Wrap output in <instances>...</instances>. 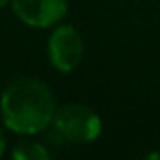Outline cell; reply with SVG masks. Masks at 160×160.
Returning a JSON list of instances; mask_svg holds the SVG:
<instances>
[{
	"mask_svg": "<svg viewBox=\"0 0 160 160\" xmlns=\"http://www.w3.org/2000/svg\"><path fill=\"white\" fill-rule=\"evenodd\" d=\"M51 156L47 148L39 142L32 140H20L14 144V150H12V158L14 160H47Z\"/></svg>",
	"mask_w": 160,
	"mask_h": 160,
	"instance_id": "cell-5",
	"label": "cell"
},
{
	"mask_svg": "<svg viewBox=\"0 0 160 160\" xmlns=\"http://www.w3.org/2000/svg\"><path fill=\"white\" fill-rule=\"evenodd\" d=\"M14 14L24 24L47 28L59 22L67 12V0H10Z\"/></svg>",
	"mask_w": 160,
	"mask_h": 160,
	"instance_id": "cell-4",
	"label": "cell"
},
{
	"mask_svg": "<svg viewBox=\"0 0 160 160\" xmlns=\"http://www.w3.org/2000/svg\"><path fill=\"white\" fill-rule=\"evenodd\" d=\"M83 53H85L83 37L75 27L61 24L53 31L49 39V59L57 71H63V73L73 71L81 63Z\"/></svg>",
	"mask_w": 160,
	"mask_h": 160,
	"instance_id": "cell-3",
	"label": "cell"
},
{
	"mask_svg": "<svg viewBox=\"0 0 160 160\" xmlns=\"http://www.w3.org/2000/svg\"><path fill=\"white\" fill-rule=\"evenodd\" d=\"M55 98L49 85L32 77H20L8 83L0 95V113L6 128L31 136L45 132L53 124Z\"/></svg>",
	"mask_w": 160,
	"mask_h": 160,
	"instance_id": "cell-1",
	"label": "cell"
},
{
	"mask_svg": "<svg viewBox=\"0 0 160 160\" xmlns=\"http://www.w3.org/2000/svg\"><path fill=\"white\" fill-rule=\"evenodd\" d=\"M53 128L61 134L65 142L87 144L99 136L102 120L93 109L83 103H67V106L57 108L53 118Z\"/></svg>",
	"mask_w": 160,
	"mask_h": 160,
	"instance_id": "cell-2",
	"label": "cell"
},
{
	"mask_svg": "<svg viewBox=\"0 0 160 160\" xmlns=\"http://www.w3.org/2000/svg\"><path fill=\"white\" fill-rule=\"evenodd\" d=\"M4 144H6V140H4V132H2V128H0V154L4 152Z\"/></svg>",
	"mask_w": 160,
	"mask_h": 160,
	"instance_id": "cell-6",
	"label": "cell"
},
{
	"mask_svg": "<svg viewBox=\"0 0 160 160\" xmlns=\"http://www.w3.org/2000/svg\"><path fill=\"white\" fill-rule=\"evenodd\" d=\"M8 2H10V0H0V8H2L4 4H8Z\"/></svg>",
	"mask_w": 160,
	"mask_h": 160,
	"instance_id": "cell-7",
	"label": "cell"
}]
</instances>
